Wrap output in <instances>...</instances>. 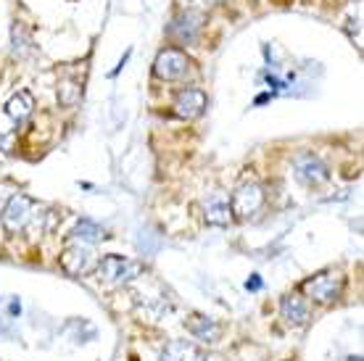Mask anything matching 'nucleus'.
Here are the masks:
<instances>
[{
  "mask_svg": "<svg viewBox=\"0 0 364 361\" xmlns=\"http://www.w3.org/2000/svg\"><path fill=\"white\" fill-rule=\"evenodd\" d=\"M185 72H188V55L182 53L180 48H164L161 53L156 55L154 74L159 80L174 82L180 80V77H185Z\"/></svg>",
  "mask_w": 364,
  "mask_h": 361,
  "instance_id": "nucleus-5",
  "label": "nucleus"
},
{
  "mask_svg": "<svg viewBox=\"0 0 364 361\" xmlns=\"http://www.w3.org/2000/svg\"><path fill=\"white\" fill-rule=\"evenodd\" d=\"M293 169H296L299 182H304V185H322L330 177L325 161L314 153H299L293 158Z\"/></svg>",
  "mask_w": 364,
  "mask_h": 361,
  "instance_id": "nucleus-6",
  "label": "nucleus"
},
{
  "mask_svg": "<svg viewBox=\"0 0 364 361\" xmlns=\"http://www.w3.org/2000/svg\"><path fill=\"white\" fill-rule=\"evenodd\" d=\"M348 361H362V356H351Z\"/></svg>",
  "mask_w": 364,
  "mask_h": 361,
  "instance_id": "nucleus-18",
  "label": "nucleus"
},
{
  "mask_svg": "<svg viewBox=\"0 0 364 361\" xmlns=\"http://www.w3.org/2000/svg\"><path fill=\"white\" fill-rule=\"evenodd\" d=\"M264 206V190L259 182H243L240 188L232 193L230 198V211L235 214L237 219H251L256 217Z\"/></svg>",
  "mask_w": 364,
  "mask_h": 361,
  "instance_id": "nucleus-3",
  "label": "nucleus"
},
{
  "mask_svg": "<svg viewBox=\"0 0 364 361\" xmlns=\"http://www.w3.org/2000/svg\"><path fill=\"white\" fill-rule=\"evenodd\" d=\"M58 98H61V103H66V106H74L77 98H80V87H77L74 82H64L61 90H58Z\"/></svg>",
  "mask_w": 364,
  "mask_h": 361,
  "instance_id": "nucleus-16",
  "label": "nucleus"
},
{
  "mask_svg": "<svg viewBox=\"0 0 364 361\" xmlns=\"http://www.w3.org/2000/svg\"><path fill=\"white\" fill-rule=\"evenodd\" d=\"M61 266H64V271L74 274V277L77 274H87L95 266V253L90 251V245L85 243L66 245V251L61 253Z\"/></svg>",
  "mask_w": 364,
  "mask_h": 361,
  "instance_id": "nucleus-7",
  "label": "nucleus"
},
{
  "mask_svg": "<svg viewBox=\"0 0 364 361\" xmlns=\"http://www.w3.org/2000/svg\"><path fill=\"white\" fill-rule=\"evenodd\" d=\"M32 217H35V203H32L27 195H14V198H9L0 219H3V227L16 235V232H24V230H27Z\"/></svg>",
  "mask_w": 364,
  "mask_h": 361,
  "instance_id": "nucleus-4",
  "label": "nucleus"
},
{
  "mask_svg": "<svg viewBox=\"0 0 364 361\" xmlns=\"http://www.w3.org/2000/svg\"><path fill=\"white\" fill-rule=\"evenodd\" d=\"M301 290L317 303H333L343 293V277L338 271H319L301 285Z\"/></svg>",
  "mask_w": 364,
  "mask_h": 361,
  "instance_id": "nucleus-2",
  "label": "nucleus"
},
{
  "mask_svg": "<svg viewBox=\"0 0 364 361\" xmlns=\"http://www.w3.org/2000/svg\"><path fill=\"white\" fill-rule=\"evenodd\" d=\"M103 237H106V232H103L95 222H90V219H80V222L74 225L72 232H69V240H72V243H85V245L98 243Z\"/></svg>",
  "mask_w": 364,
  "mask_h": 361,
  "instance_id": "nucleus-14",
  "label": "nucleus"
},
{
  "mask_svg": "<svg viewBox=\"0 0 364 361\" xmlns=\"http://www.w3.org/2000/svg\"><path fill=\"white\" fill-rule=\"evenodd\" d=\"M262 285H264V282H262V277H259V274H251V280L246 282L248 290H262Z\"/></svg>",
  "mask_w": 364,
  "mask_h": 361,
  "instance_id": "nucleus-17",
  "label": "nucleus"
},
{
  "mask_svg": "<svg viewBox=\"0 0 364 361\" xmlns=\"http://www.w3.org/2000/svg\"><path fill=\"white\" fill-rule=\"evenodd\" d=\"M32 109H35V98H32V92L21 90V92H16V95L9 100V106H6V114H9L14 122H24V119L32 114Z\"/></svg>",
  "mask_w": 364,
  "mask_h": 361,
  "instance_id": "nucleus-15",
  "label": "nucleus"
},
{
  "mask_svg": "<svg viewBox=\"0 0 364 361\" xmlns=\"http://www.w3.org/2000/svg\"><path fill=\"white\" fill-rule=\"evenodd\" d=\"M206 111V92L185 87L174 95V114L180 119H198Z\"/></svg>",
  "mask_w": 364,
  "mask_h": 361,
  "instance_id": "nucleus-8",
  "label": "nucleus"
},
{
  "mask_svg": "<svg viewBox=\"0 0 364 361\" xmlns=\"http://www.w3.org/2000/svg\"><path fill=\"white\" fill-rule=\"evenodd\" d=\"M98 274H100V280L111 282V285H127V282H132L135 277L143 274V264L111 253V256H103V259H100Z\"/></svg>",
  "mask_w": 364,
  "mask_h": 361,
  "instance_id": "nucleus-1",
  "label": "nucleus"
},
{
  "mask_svg": "<svg viewBox=\"0 0 364 361\" xmlns=\"http://www.w3.org/2000/svg\"><path fill=\"white\" fill-rule=\"evenodd\" d=\"M203 219L214 227H228L230 219H232V211H230V200L222 190H214L203 198Z\"/></svg>",
  "mask_w": 364,
  "mask_h": 361,
  "instance_id": "nucleus-9",
  "label": "nucleus"
},
{
  "mask_svg": "<svg viewBox=\"0 0 364 361\" xmlns=\"http://www.w3.org/2000/svg\"><path fill=\"white\" fill-rule=\"evenodd\" d=\"M280 311H282V319L291 322V325H304L309 319V306H306V301L301 298L299 293L285 296L280 303Z\"/></svg>",
  "mask_w": 364,
  "mask_h": 361,
  "instance_id": "nucleus-13",
  "label": "nucleus"
},
{
  "mask_svg": "<svg viewBox=\"0 0 364 361\" xmlns=\"http://www.w3.org/2000/svg\"><path fill=\"white\" fill-rule=\"evenodd\" d=\"M185 327H188V333H191L196 340H203V343H214L219 338V325L203 314H193L191 319L185 322Z\"/></svg>",
  "mask_w": 364,
  "mask_h": 361,
  "instance_id": "nucleus-12",
  "label": "nucleus"
},
{
  "mask_svg": "<svg viewBox=\"0 0 364 361\" xmlns=\"http://www.w3.org/2000/svg\"><path fill=\"white\" fill-rule=\"evenodd\" d=\"M161 361H206V356L198 345L188 343V340H172L161 351Z\"/></svg>",
  "mask_w": 364,
  "mask_h": 361,
  "instance_id": "nucleus-10",
  "label": "nucleus"
},
{
  "mask_svg": "<svg viewBox=\"0 0 364 361\" xmlns=\"http://www.w3.org/2000/svg\"><path fill=\"white\" fill-rule=\"evenodd\" d=\"M200 21H203L200 14L188 11V14H182L180 18H174V24L169 27V35L177 37V40H182V43H193L196 35H198V29H200Z\"/></svg>",
  "mask_w": 364,
  "mask_h": 361,
  "instance_id": "nucleus-11",
  "label": "nucleus"
}]
</instances>
